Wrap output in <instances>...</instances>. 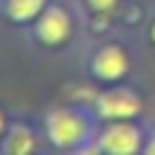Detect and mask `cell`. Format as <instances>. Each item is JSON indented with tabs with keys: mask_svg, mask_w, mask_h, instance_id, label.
I'll return each instance as SVG.
<instances>
[{
	"mask_svg": "<svg viewBox=\"0 0 155 155\" xmlns=\"http://www.w3.org/2000/svg\"><path fill=\"white\" fill-rule=\"evenodd\" d=\"M49 134L57 145H75L85 134V122L70 111H54L49 116Z\"/></svg>",
	"mask_w": 155,
	"mask_h": 155,
	"instance_id": "1",
	"label": "cell"
},
{
	"mask_svg": "<svg viewBox=\"0 0 155 155\" xmlns=\"http://www.w3.org/2000/svg\"><path fill=\"white\" fill-rule=\"evenodd\" d=\"M98 111L104 116H114V119L134 116L140 111V101L129 91H111V93H104L98 98Z\"/></svg>",
	"mask_w": 155,
	"mask_h": 155,
	"instance_id": "2",
	"label": "cell"
},
{
	"mask_svg": "<svg viewBox=\"0 0 155 155\" xmlns=\"http://www.w3.org/2000/svg\"><path fill=\"white\" fill-rule=\"evenodd\" d=\"M104 150H109V153H134V150L140 147V134L134 127H127V124H116V127H111L109 132L104 134Z\"/></svg>",
	"mask_w": 155,
	"mask_h": 155,
	"instance_id": "3",
	"label": "cell"
},
{
	"mask_svg": "<svg viewBox=\"0 0 155 155\" xmlns=\"http://www.w3.org/2000/svg\"><path fill=\"white\" fill-rule=\"evenodd\" d=\"M67 31H70V21H67V16L60 11V8L47 11L44 18L39 21V36L44 39V41H49V44L62 41V39L67 36Z\"/></svg>",
	"mask_w": 155,
	"mask_h": 155,
	"instance_id": "4",
	"label": "cell"
},
{
	"mask_svg": "<svg viewBox=\"0 0 155 155\" xmlns=\"http://www.w3.org/2000/svg\"><path fill=\"white\" fill-rule=\"evenodd\" d=\"M124 70H127V57H124V52L119 49V47H106V49L96 57V72H98L101 78L114 80V78H122Z\"/></svg>",
	"mask_w": 155,
	"mask_h": 155,
	"instance_id": "5",
	"label": "cell"
},
{
	"mask_svg": "<svg viewBox=\"0 0 155 155\" xmlns=\"http://www.w3.org/2000/svg\"><path fill=\"white\" fill-rule=\"evenodd\" d=\"M41 5H44V0H11L8 13L13 18H18V21H23V18L36 16V11H41Z\"/></svg>",
	"mask_w": 155,
	"mask_h": 155,
	"instance_id": "6",
	"label": "cell"
},
{
	"mask_svg": "<svg viewBox=\"0 0 155 155\" xmlns=\"http://www.w3.org/2000/svg\"><path fill=\"white\" fill-rule=\"evenodd\" d=\"M31 147H34V140H31V132H26V129H13V134L8 137V145H5V150L13 155L28 153Z\"/></svg>",
	"mask_w": 155,
	"mask_h": 155,
	"instance_id": "7",
	"label": "cell"
},
{
	"mask_svg": "<svg viewBox=\"0 0 155 155\" xmlns=\"http://www.w3.org/2000/svg\"><path fill=\"white\" fill-rule=\"evenodd\" d=\"M88 3H91V5L96 8V11H109V8L114 5L116 0H88Z\"/></svg>",
	"mask_w": 155,
	"mask_h": 155,
	"instance_id": "8",
	"label": "cell"
},
{
	"mask_svg": "<svg viewBox=\"0 0 155 155\" xmlns=\"http://www.w3.org/2000/svg\"><path fill=\"white\" fill-rule=\"evenodd\" d=\"M147 153H150V155H155V140H153V142H150V147H147Z\"/></svg>",
	"mask_w": 155,
	"mask_h": 155,
	"instance_id": "9",
	"label": "cell"
},
{
	"mask_svg": "<svg viewBox=\"0 0 155 155\" xmlns=\"http://www.w3.org/2000/svg\"><path fill=\"white\" fill-rule=\"evenodd\" d=\"M0 129H3V116H0Z\"/></svg>",
	"mask_w": 155,
	"mask_h": 155,
	"instance_id": "10",
	"label": "cell"
},
{
	"mask_svg": "<svg viewBox=\"0 0 155 155\" xmlns=\"http://www.w3.org/2000/svg\"><path fill=\"white\" fill-rule=\"evenodd\" d=\"M153 39H155V28H153Z\"/></svg>",
	"mask_w": 155,
	"mask_h": 155,
	"instance_id": "11",
	"label": "cell"
}]
</instances>
